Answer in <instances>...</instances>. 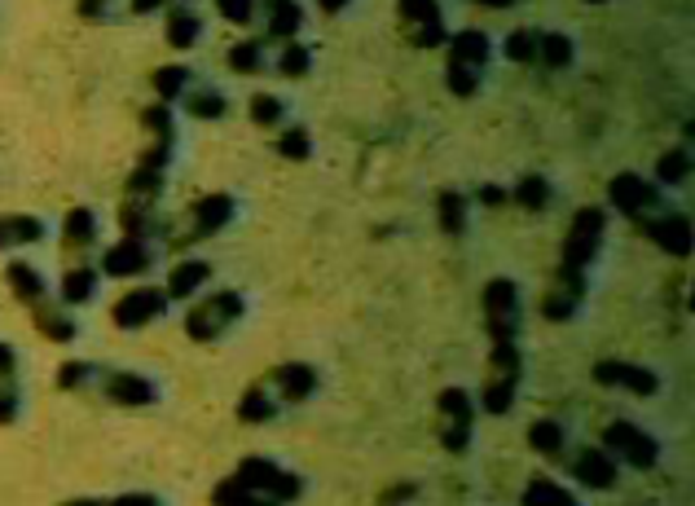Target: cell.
Masks as SVG:
<instances>
[{
	"mask_svg": "<svg viewBox=\"0 0 695 506\" xmlns=\"http://www.w3.org/2000/svg\"><path fill=\"white\" fill-rule=\"evenodd\" d=\"M493 58V40L485 32H458L449 40V62H444V79H449V92L453 97H476L480 92V79H485V66Z\"/></svg>",
	"mask_w": 695,
	"mask_h": 506,
	"instance_id": "6da1fadb",
	"label": "cell"
},
{
	"mask_svg": "<svg viewBox=\"0 0 695 506\" xmlns=\"http://www.w3.org/2000/svg\"><path fill=\"white\" fill-rule=\"evenodd\" d=\"M243 313H247L243 291H216V295H207L203 304H194V309L185 313V335L198 340V344H211L229 326H239Z\"/></svg>",
	"mask_w": 695,
	"mask_h": 506,
	"instance_id": "7a4b0ae2",
	"label": "cell"
},
{
	"mask_svg": "<svg viewBox=\"0 0 695 506\" xmlns=\"http://www.w3.org/2000/svg\"><path fill=\"white\" fill-rule=\"evenodd\" d=\"M520 348L515 344H493V357H489V374H485V387H480V405L489 415H511L515 405V392H520Z\"/></svg>",
	"mask_w": 695,
	"mask_h": 506,
	"instance_id": "3957f363",
	"label": "cell"
},
{
	"mask_svg": "<svg viewBox=\"0 0 695 506\" xmlns=\"http://www.w3.org/2000/svg\"><path fill=\"white\" fill-rule=\"evenodd\" d=\"M234 212H239L234 194H203V198H194V208H190V217H185V230L172 234V251L194 247V243L220 234L229 221H234Z\"/></svg>",
	"mask_w": 695,
	"mask_h": 506,
	"instance_id": "277c9868",
	"label": "cell"
},
{
	"mask_svg": "<svg viewBox=\"0 0 695 506\" xmlns=\"http://www.w3.org/2000/svg\"><path fill=\"white\" fill-rule=\"evenodd\" d=\"M603 234H608V212L603 208H582L568 225V238H563V269H576L586 273L603 247Z\"/></svg>",
	"mask_w": 695,
	"mask_h": 506,
	"instance_id": "5b68a950",
	"label": "cell"
},
{
	"mask_svg": "<svg viewBox=\"0 0 695 506\" xmlns=\"http://www.w3.org/2000/svg\"><path fill=\"white\" fill-rule=\"evenodd\" d=\"M436 415H440V445L449 454H467L476 423V400L467 396V387H444L436 396Z\"/></svg>",
	"mask_w": 695,
	"mask_h": 506,
	"instance_id": "8992f818",
	"label": "cell"
},
{
	"mask_svg": "<svg viewBox=\"0 0 695 506\" xmlns=\"http://www.w3.org/2000/svg\"><path fill=\"white\" fill-rule=\"evenodd\" d=\"M234 476H239L247 489H256V493L273 497L278 506H286V502H295V497L304 493V480H300L291 467H278L273 458H243Z\"/></svg>",
	"mask_w": 695,
	"mask_h": 506,
	"instance_id": "52a82bcc",
	"label": "cell"
},
{
	"mask_svg": "<svg viewBox=\"0 0 695 506\" xmlns=\"http://www.w3.org/2000/svg\"><path fill=\"white\" fill-rule=\"evenodd\" d=\"M485 322L493 344H515L520 335V286L511 277H493L485 286Z\"/></svg>",
	"mask_w": 695,
	"mask_h": 506,
	"instance_id": "ba28073f",
	"label": "cell"
},
{
	"mask_svg": "<svg viewBox=\"0 0 695 506\" xmlns=\"http://www.w3.org/2000/svg\"><path fill=\"white\" fill-rule=\"evenodd\" d=\"M168 304L172 299L163 295V286H133V291H124L120 299H114L110 322L120 331H142V326H150V322H159L168 313Z\"/></svg>",
	"mask_w": 695,
	"mask_h": 506,
	"instance_id": "9c48e42d",
	"label": "cell"
},
{
	"mask_svg": "<svg viewBox=\"0 0 695 506\" xmlns=\"http://www.w3.org/2000/svg\"><path fill=\"white\" fill-rule=\"evenodd\" d=\"M603 449H608L612 458H621V462L638 467V471H651V467L660 462V445H656V436H647L643 428H634V423H625V419H617V423H608V428H603Z\"/></svg>",
	"mask_w": 695,
	"mask_h": 506,
	"instance_id": "30bf717a",
	"label": "cell"
},
{
	"mask_svg": "<svg viewBox=\"0 0 695 506\" xmlns=\"http://www.w3.org/2000/svg\"><path fill=\"white\" fill-rule=\"evenodd\" d=\"M608 194H612V208H617V212H625V217H634V221H643V217H651V212H660V208H664V189H660V185H651V181H643L638 172H621V176H612Z\"/></svg>",
	"mask_w": 695,
	"mask_h": 506,
	"instance_id": "8fae6325",
	"label": "cell"
},
{
	"mask_svg": "<svg viewBox=\"0 0 695 506\" xmlns=\"http://www.w3.org/2000/svg\"><path fill=\"white\" fill-rule=\"evenodd\" d=\"M582 299H586V273L559 264V273H554V282L546 286V295H541L537 309H541L546 322H572L576 309H582Z\"/></svg>",
	"mask_w": 695,
	"mask_h": 506,
	"instance_id": "7c38bea8",
	"label": "cell"
},
{
	"mask_svg": "<svg viewBox=\"0 0 695 506\" xmlns=\"http://www.w3.org/2000/svg\"><path fill=\"white\" fill-rule=\"evenodd\" d=\"M397 10H401V27H405V40H410V45H418V49L444 45L440 0H397Z\"/></svg>",
	"mask_w": 695,
	"mask_h": 506,
	"instance_id": "4fadbf2b",
	"label": "cell"
},
{
	"mask_svg": "<svg viewBox=\"0 0 695 506\" xmlns=\"http://www.w3.org/2000/svg\"><path fill=\"white\" fill-rule=\"evenodd\" d=\"M101 392H106V400L129 405V410L159 400V387L146 374H133V370H101Z\"/></svg>",
	"mask_w": 695,
	"mask_h": 506,
	"instance_id": "5bb4252c",
	"label": "cell"
},
{
	"mask_svg": "<svg viewBox=\"0 0 695 506\" xmlns=\"http://www.w3.org/2000/svg\"><path fill=\"white\" fill-rule=\"evenodd\" d=\"M638 230L669 256H691V221L678 212H651L638 221Z\"/></svg>",
	"mask_w": 695,
	"mask_h": 506,
	"instance_id": "9a60e30c",
	"label": "cell"
},
{
	"mask_svg": "<svg viewBox=\"0 0 695 506\" xmlns=\"http://www.w3.org/2000/svg\"><path fill=\"white\" fill-rule=\"evenodd\" d=\"M595 383L603 387H625L634 396H656L660 392V374L647 370V366H634V361H599L595 366Z\"/></svg>",
	"mask_w": 695,
	"mask_h": 506,
	"instance_id": "2e32d148",
	"label": "cell"
},
{
	"mask_svg": "<svg viewBox=\"0 0 695 506\" xmlns=\"http://www.w3.org/2000/svg\"><path fill=\"white\" fill-rule=\"evenodd\" d=\"M150 264H155V251L142 238H124V243L106 247V256H101L106 277H137V273H150Z\"/></svg>",
	"mask_w": 695,
	"mask_h": 506,
	"instance_id": "e0dca14e",
	"label": "cell"
},
{
	"mask_svg": "<svg viewBox=\"0 0 695 506\" xmlns=\"http://www.w3.org/2000/svg\"><path fill=\"white\" fill-rule=\"evenodd\" d=\"M265 383H269V392H273L278 400L300 405V400H308V396L317 392V383H321V379H317V370H313L308 361H282V366H278Z\"/></svg>",
	"mask_w": 695,
	"mask_h": 506,
	"instance_id": "ac0fdd59",
	"label": "cell"
},
{
	"mask_svg": "<svg viewBox=\"0 0 695 506\" xmlns=\"http://www.w3.org/2000/svg\"><path fill=\"white\" fill-rule=\"evenodd\" d=\"M572 476L582 480L586 489H612L621 471H617V458L603 445H586V449H576V458H572Z\"/></svg>",
	"mask_w": 695,
	"mask_h": 506,
	"instance_id": "d6986e66",
	"label": "cell"
},
{
	"mask_svg": "<svg viewBox=\"0 0 695 506\" xmlns=\"http://www.w3.org/2000/svg\"><path fill=\"white\" fill-rule=\"evenodd\" d=\"M256 14H265V36L269 40H295L300 27H304L300 0H260Z\"/></svg>",
	"mask_w": 695,
	"mask_h": 506,
	"instance_id": "ffe728a7",
	"label": "cell"
},
{
	"mask_svg": "<svg viewBox=\"0 0 695 506\" xmlns=\"http://www.w3.org/2000/svg\"><path fill=\"white\" fill-rule=\"evenodd\" d=\"M97 243V217L88 208H71L62 221V251L66 256H84Z\"/></svg>",
	"mask_w": 695,
	"mask_h": 506,
	"instance_id": "44dd1931",
	"label": "cell"
},
{
	"mask_svg": "<svg viewBox=\"0 0 695 506\" xmlns=\"http://www.w3.org/2000/svg\"><path fill=\"white\" fill-rule=\"evenodd\" d=\"M32 318H36V331H40L45 340H53V344H71V340L80 335V326L71 322V313L58 309V304H49V299L32 304Z\"/></svg>",
	"mask_w": 695,
	"mask_h": 506,
	"instance_id": "7402d4cb",
	"label": "cell"
},
{
	"mask_svg": "<svg viewBox=\"0 0 695 506\" xmlns=\"http://www.w3.org/2000/svg\"><path fill=\"white\" fill-rule=\"evenodd\" d=\"M5 282H10V291L27 304H40V299H49V282H45V273L40 269H32L27 260H10V269H5Z\"/></svg>",
	"mask_w": 695,
	"mask_h": 506,
	"instance_id": "603a6c76",
	"label": "cell"
},
{
	"mask_svg": "<svg viewBox=\"0 0 695 506\" xmlns=\"http://www.w3.org/2000/svg\"><path fill=\"white\" fill-rule=\"evenodd\" d=\"M207 277H211V264H207V260H190V256H185V260L168 273L163 295H168V299H190L194 291H203V282H207Z\"/></svg>",
	"mask_w": 695,
	"mask_h": 506,
	"instance_id": "cb8c5ba5",
	"label": "cell"
},
{
	"mask_svg": "<svg viewBox=\"0 0 695 506\" xmlns=\"http://www.w3.org/2000/svg\"><path fill=\"white\" fill-rule=\"evenodd\" d=\"M45 238V221L40 217H0V251H10V247H36Z\"/></svg>",
	"mask_w": 695,
	"mask_h": 506,
	"instance_id": "d4e9b609",
	"label": "cell"
},
{
	"mask_svg": "<svg viewBox=\"0 0 695 506\" xmlns=\"http://www.w3.org/2000/svg\"><path fill=\"white\" fill-rule=\"evenodd\" d=\"M436 212H440V230L444 234H467V217H472V202L462 189H440L436 194Z\"/></svg>",
	"mask_w": 695,
	"mask_h": 506,
	"instance_id": "484cf974",
	"label": "cell"
},
{
	"mask_svg": "<svg viewBox=\"0 0 695 506\" xmlns=\"http://www.w3.org/2000/svg\"><path fill=\"white\" fill-rule=\"evenodd\" d=\"M278 396L269 392V383H252L243 396H239V419L243 423H269V419H278Z\"/></svg>",
	"mask_w": 695,
	"mask_h": 506,
	"instance_id": "4316f807",
	"label": "cell"
},
{
	"mask_svg": "<svg viewBox=\"0 0 695 506\" xmlns=\"http://www.w3.org/2000/svg\"><path fill=\"white\" fill-rule=\"evenodd\" d=\"M163 36H168V45L172 49H194L198 45V36H203V23H198V14L194 10H185V5H176V10H168V27H163Z\"/></svg>",
	"mask_w": 695,
	"mask_h": 506,
	"instance_id": "83f0119b",
	"label": "cell"
},
{
	"mask_svg": "<svg viewBox=\"0 0 695 506\" xmlns=\"http://www.w3.org/2000/svg\"><path fill=\"white\" fill-rule=\"evenodd\" d=\"M524 506H576V497H572V489H563L559 480H550V476H533L528 484H524V497H520Z\"/></svg>",
	"mask_w": 695,
	"mask_h": 506,
	"instance_id": "f1b7e54d",
	"label": "cell"
},
{
	"mask_svg": "<svg viewBox=\"0 0 695 506\" xmlns=\"http://www.w3.org/2000/svg\"><path fill=\"white\" fill-rule=\"evenodd\" d=\"M211 506H278V502L265 497V493H256V489H247L239 476H229L224 484L211 489Z\"/></svg>",
	"mask_w": 695,
	"mask_h": 506,
	"instance_id": "f546056e",
	"label": "cell"
},
{
	"mask_svg": "<svg viewBox=\"0 0 695 506\" xmlns=\"http://www.w3.org/2000/svg\"><path fill=\"white\" fill-rule=\"evenodd\" d=\"M93 295H97V269L75 264V269L62 273V304H66V309H75V304H88Z\"/></svg>",
	"mask_w": 695,
	"mask_h": 506,
	"instance_id": "4dcf8cb0",
	"label": "cell"
},
{
	"mask_svg": "<svg viewBox=\"0 0 695 506\" xmlns=\"http://www.w3.org/2000/svg\"><path fill=\"white\" fill-rule=\"evenodd\" d=\"M572 58H576V45H572L563 32H541V36H537V62H541V66L563 71V66H572Z\"/></svg>",
	"mask_w": 695,
	"mask_h": 506,
	"instance_id": "1f68e13d",
	"label": "cell"
},
{
	"mask_svg": "<svg viewBox=\"0 0 695 506\" xmlns=\"http://www.w3.org/2000/svg\"><path fill=\"white\" fill-rule=\"evenodd\" d=\"M181 101H185V115L194 120H220L229 111V97L220 88H190Z\"/></svg>",
	"mask_w": 695,
	"mask_h": 506,
	"instance_id": "d6a6232c",
	"label": "cell"
},
{
	"mask_svg": "<svg viewBox=\"0 0 695 506\" xmlns=\"http://www.w3.org/2000/svg\"><path fill=\"white\" fill-rule=\"evenodd\" d=\"M150 84H155L159 101H168V107H172V101H181V97L194 88V71H190V66H159Z\"/></svg>",
	"mask_w": 695,
	"mask_h": 506,
	"instance_id": "836d02e7",
	"label": "cell"
},
{
	"mask_svg": "<svg viewBox=\"0 0 695 506\" xmlns=\"http://www.w3.org/2000/svg\"><path fill=\"white\" fill-rule=\"evenodd\" d=\"M142 128L150 133V141H159V146H176V115H172L168 101H155V107H146V111H142Z\"/></svg>",
	"mask_w": 695,
	"mask_h": 506,
	"instance_id": "e575fe53",
	"label": "cell"
},
{
	"mask_svg": "<svg viewBox=\"0 0 695 506\" xmlns=\"http://www.w3.org/2000/svg\"><path fill=\"white\" fill-rule=\"evenodd\" d=\"M528 445H533L541 458H559L563 445H568V432H563V423H554V419H537V423L528 428Z\"/></svg>",
	"mask_w": 695,
	"mask_h": 506,
	"instance_id": "d590c367",
	"label": "cell"
},
{
	"mask_svg": "<svg viewBox=\"0 0 695 506\" xmlns=\"http://www.w3.org/2000/svg\"><path fill=\"white\" fill-rule=\"evenodd\" d=\"M265 66H269V58H265L260 40H239L234 49H229V71L234 75H260Z\"/></svg>",
	"mask_w": 695,
	"mask_h": 506,
	"instance_id": "8d00e7d4",
	"label": "cell"
},
{
	"mask_svg": "<svg viewBox=\"0 0 695 506\" xmlns=\"http://www.w3.org/2000/svg\"><path fill=\"white\" fill-rule=\"evenodd\" d=\"M511 198L520 202L524 212H541V208H550V181H546V176H524V181L511 189Z\"/></svg>",
	"mask_w": 695,
	"mask_h": 506,
	"instance_id": "74e56055",
	"label": "cell"
},
{
	"mask_svg": "<svg viewBox=\"0 0 695 506\" xmlns=\"http://www.w3.org/2000/svg\"><path fill=\"white\" fill-rule=\"evenodd\" d=\"M247 111H252V120H256L260 128H278V124H286V101H282V97H273V92H256V97L247 101Z\"/></svg>",
	"mask_w": 695,
	"mask_h": 506,
	"instance_id": "f35d334b",
	"label": "cell"
},
{
	"mask_svg": "<svg viewBox=\"0 0 695 506\" xmlns=\"http://www.w3.org/2000/svg\"><path fill=\"white\" fill-rule=\"evenodd\" d=\"M278 71H282L286 79H304V75L313 71V53H308V45L286 40V45H282V53H278Z\"/></svg>",
	"mask_w": 695,
	"mask_h": 506,
	"instance_id": "ab89813d",
	"label": "cell"
},
{
	"mask_svg": "<svg viewBox=\"0 0 695 506\" xmlns=\"http://www.w3.org/2000/svg\"><path fill=\"white\" fill-rule=\"evenodd\" d=\"M537 36H541V32H528V27H520V32H511V36H507L502 53H507L511 62H524V66H528V62H537Z\"/></svg>",
	"mask_w": 695,
	"mask_h": 506,
	"instance_id": "60d3db41",
	"label": "cell"
},
{
	"mask_svg": "<svg viewBox=\"0 0 695 506\" xmlns=\"http://www.w3.org/2000/svg\"><path fill=\"white\" fill-rule=\"evenodd\" d=\"M686 176H691V155H686V150L660 155V163H656V181H660V185H678V181H686Z\"/></svg>",
	"mask_w": 695,
	"mask_h": 506,
	"instance_id": "b9f144b4",
	"label": "cell"
},
{
	"mask_svg": "<svg viewBox=\"0 0 695 506\" xmlns=\"http://www.w3.org/2000/svg\"><path fill=\"white\" fill-rule=\"evenodd\" d=\"M101 370L93 366V361H62V370H58V387L62 392H75V387H84V383H93Z\"/></svg>",
	"mask_w": 695,
	"mask_h": 506,
	"instance_id": "7bdbcfd3",
	"label": "cell"
},
{
	"mask_svg": "<svg viewBox=\"0 0 695 506\" xmlns=\"http://www.w3.org/2000/svg\"><path fill=\"white\" fill-rule=\"evenodd\" d=\"M216 10H220V18H224V23L247 27V23H256L260 0H216Z\"/></svg>",
	"mask_w": 695,
	"mask_h": 506,
	"instance_id": "ee69618b",
	"label": "cell"
},
{
	"mask_svg": "<svg viewBox=\"0 0 695 506\" xmlns=\"http://www.w3.org/2000/svg\"><path fill=\"white\" fill-rule=\"evenodd\" d=\"M278 150H282V159H295V163H304V159L313 155V137H308L304 128H286V133L278 137Z\"/></svg>",
	"mask_w": 695,
	"mask_h": 506,
	"instance_id": "f6af8a7d",
	"label": "cell"
},
{
	"mask_svg": "<svg viewBox=\"0 0 695 506\" xmlns=\"http://www.w3.org/2000/svg\"><path fill=\"white\" fill-rule=\"evenodd\" d=\"M19 419V379H0V428Z\"/></svg>",
	"mask_w": 695,
	"mask_h": 506,
	"instance_id": "bcb514c9",
	"label": "cell"
},
{
	"mask_svg": "<svg viewBox=\"0 0 695 506\" xmlns=\"http://www.w3.org/2000/svg\"><path fill=\"white\" fill-rule=\"evenodd\" d=\"M114 5H120V0H75L80 18H88V23H106V18H114Z\"/></svg>",
	"mask_w": 695,
	"mask_h": 506,
	"instance_id": "7dc6e473",
	"label": "cell"
},
{
	"mask_svg": "<svg viewBox=\"0 0 695 506\" xmlns=\"http://www.w3.org/2000/svg\"><path fill=\"white\" fill-rule=\"evenodd\" d=\"M106 506H163L155 493H124V497H106Z\"/></svg>",
	"mask_w": 695,
	"mask_h": 506,
	"instance_id": "c3c4849f",
	"label": "cell"
},
{
	"mask_svg": "<svg viewBox=\"0 0 695 506\" xmlns=\"http://www.w3.org/2000/svg\"><path fill=\"white\" fill-rule=\"evenodd\" d=\"M0 379H19V353L0 340Z\"/></svg>",
	"mask_w": 695,
	"mask_h": 506,
	"instance_id": "681fc988",
	"label": "cell"
},
{
	"mask_svg": "<svg viewBox=\"0 0 695 506\" xmlns=\"http://www.w3.org/2000/svg\"><path fill=\"white\" fill-rule=\"evenodd\" d=\"M418 493V484H397V489H383L379 493V506H401L405 497H414Z\"/></svg>",
	"mask_w": 695,
	"mask_h": 506,
	"instance_id": "f907efd6",
	"label": "cell"
},
{
	"mask_svg": "<svg viewBox=\"0 0 695 506\" xmlns=\"http://www.w3.org/2000/svg\"><path fill=\"white\" fill-rule=\"evenodd\" d=\"M480 202H485V208H507V202H511V189H502V185H485V189H480Z\"/></svg>",
	"mask_w": 695,
	"mask_h": 506,
	"instance_id": "816d5d0a",
	"label": "cell"
},
{
	"mask_svg": "<svg viewBox=\"0 0 695 506\" xmlns=\"http://www.w3.org/2000/svg\"><path fill=\"white\" fill-rule=\"evenodd\" d=\"M124 10L129 14H155V10H163V0H124Z\"/></svg>",
	"mask_w": 695,
	"mask_h": 506,
	"instance_id": "f5cc1de1",
	"label": "cell"
},
{
	"mask_svg": "<svg viewBox=\"0 0 695 506\" xmlns=\"http://www.w3.org/2000/svg\"><path fill=\"white\" fill-rule=\"evenodd\" d=\"M317 5H321L326 14H343L348 5H353V0H317Z\"/></svg>",
	"mask_w": 695,
	"mask_h": 506,
	"instance_id": "db71d44e",
	"label": "cell"
},
{
	"mask_svg": "<svg viewBox=\"0 0 695 506\" xmlns=\"http://www.w3.org/2000/svg\"><path fill=\"white\" fill-rule=\"evenodd\" d=\"M476 5H485V10H511L515 0H476Z\"/></svg>",
	"mask_w": 695,
	"mask_h": 506,
	"instance_id": "11a10c76",
	"label": "cell"
},
{
	"mask_svg": "<svg viewBox=\"0 0 695 506\" xmlns=\"http://www.w3.org/2000/svg\"><path fill=\"white\" fill-rule=\"evenodd\" d=\"M62 506H106V497H75V502H62Z\"/></svg>",
	"mask_w": 695,
	"mask_h": 506,
	"instance_id": "9f6ffc18",
	"label": "cell"
},
{
	"mask_svg": "<svg viewBox=\"0 0 695 506\" xmlns=\"http://www.w3.org/2000/svg\"><path fill=\"white\" fill-rule=\"evenodd\" d=\"M181 5H185V0H181Z\"/></svg>",
	"mask_w": 695,
	"mask_h": 506,
	"instance_id": "6f0895ef",
	"label": "cell"
},
{
	"mask_svg": "<svg viewBox=\"0 0 695 506\" xmlns=\"http://www.w3.org/2000/svg\"><path fill=\"white\" fill-rule=\"evenodd\" d=\"M595 5H599V0H595Z\"/></svg>",
	"mask_w": 695,
	"mask_h": 506,
	"instance_id": "680465c9",
	"label": "cell"
}]
</instances>
